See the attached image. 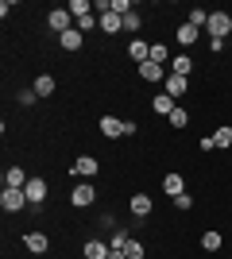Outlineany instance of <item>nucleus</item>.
<instances>
[{"label":"nucleus","mask_w":232,"mask_h":259,"mask_svg":"<svg viewBox=\"0 0 232 259\" xmlns=\"http://www.w3.org/2000/svg\"><path fill=\"white\" fill-rule=\"evenodd\" d=\"M70 16H74V20H81V16H93V4H89V0H74V4H70Z\"/></svg>","instance_id":"393cba45"},{"label":"nucleus","mask_w":232,"mask_h":259,"mask_svg":"<svg viewBox=\"0 0 232 259\" xmlns=\"http://www.w3.org/2000/svg\"><path fill=\"white\" fill-rule=\"evenodd\" d=\"M213 143H217L221 151H228V147H232V128H228V124H224V128H217V132H213Z\"/></svg>","instance_id":"5701e85b"},{"label":"nucleus","mask_w":232,"mask_h":259,"mask_svg":"<svg viewBox=\"0 0 232 259\" xmlns=\"http://www.w3.org/2000/svg\"><path fill=\"white\" fill-rule=\"evenodd\" d=\"M174 205H178V209H190V205H194V197H190V194H178Z\"/></svg>","instance_id":"2f4dec72"},{"label":"nucleus","mask_w":232,"mask_h":259,"mask_svg":"<svg viewBox=\"0 0 232 259\" xmlns=\"http://www.w3.org/2000/svg\"><path fill=\"white\" fill-rule=\"evenodd\" d=\"M101 31H105V35L124 31V16H116V12H105V16H101Z\"/></svg>","instance_id":"ddd939ff"},{"label":"nucleus","mask_w":232,"mask_h":259,"mask_svg":"<svg viewBox=\"0 0 232 259\" xmlns=\"http://www.w3.org/2000/svg\"><path fill=\"white\" fill-rule=\"evenodd\" d=\"M23 194H27V205H43V201H47V182H43V178H27Z\"/></svg>","instance_id":"39448f33"},{"label":"nucleus","mask_w":232,"mask_h":259,"mask_svg":"<svg viewBox=\"0 0 232 259\" xmlns=\"http://www.w3.org/2000/svg\"><path fill=\"white\" fill-rule=\"evenodd\" d=\"M109 259H128V255H124V248H112V251H109Z\"/></svg>","instance_id":"473e14b6"},{"label":"nucleus","mask_w":232,"mask_h":259,"mask_svg":"<svg viewBox=\"0 0 232 259\" xmlns=\"http://www.w3.org/2000/svg\"><path fill=\"white\" fill-rule=\"evenodd\" d=\"M101 132H105L109 140H120V136H124V120H116V116H101Z\"/></svg>","instance_id":"4468645a"},{"label":"nucleus","mask_w":232,"mask_h":259,"mask_svg":"<svg viewBox=\"0 0 232 259\" xmlns=\"http://www.w3.org/2000/svg\"><path fill=\"white\" fill-rule=\"evenodd\" d=\"M163 190H166L170 197L186 194V182H182V174H166V178H163Z\"/></svg>","instance_id":"6ab92c4d"},{"label":"nucleus","mask_w":232,"mask_h":259,"mask_svg":"<svg viewBox=\"0 0 232 259\" xmlns=\"http://www.w3.org/2000/svg\"><path fill=\"white\" fill-rule=\"evenodd\" d=\"M166 120H170V128H186V124H190L186 108H174V112H170V116H166Z\"/></svg>","instance_id":"bb28decb"},{"label":"nucleus","mask_w":232,"mask_h":259,"mask_svg":"<svg viewBox=\"0 0 232 259\" xmlns=\"http://www.w3.org/2000/svg\"><path fill=\"white\" fill-rule=\"evenodd\" d=\"M128 54H132V62H135V66L151 62V43H144V39H132V43H128Z\"/></svg>","instance_id":"6e6552de"},{"label":"nucleus","mask_w":232,"mask_h":259,"mask_svg":"<svg viewBox=\"0 0 232 259\" xmlns=\"http://www.w3.org/2000/svg\"><path fill=\"white\" fill-rule=\"evenodd\" d=\"M31 89H35V97H51V93H55V77H51V74H39Z\"/></svg>","instance_id":"a211bd4d"},{"label":"nucleus","mask_w":232,"mask_h":259,"mask_svg":"<svg viewBox=\"0 0 232 259\" xmlns=\"http://www.w3.org/2000/svg\"><path fill=\"white\" fill-rule=\"evenodd\" d=\"M58 43H62V51H70V54H74V51H81V43H85V35L77 31V27H70L66 35H58Z\"/></svg>","instance_id":"1a4fd4ad"},{"label":"nucleus","mask_w":232,"mask_h":259,"mask_svg":"<svg viewBox=\"0 0 232 259\" xmlns=\"http://www.w3.org/2000/svg\"><path fill=\"white\" fill-rule=\"evenodd\" d=\"M97 201V190H93V182H81V186H74V194H70V205H77V209H89Z\"/></svg>","instance_id":"20e7f679"},{"label":"nucleus","mask_w":232,"mask_h":259,"mask_svg":"<svg viewBox=\"0 0 232 259\" xmlns=\"http://www.w3.org/2000/svg\"><path fill=\"white\" fill-rule=\"evenodd\" d=\"M124 255L128 259H144V244H140V240H128V244H124Z\"/></svg>","instance_id":"cd10ccee"},{"label":"nucleus","mask_w":232,"mask_h":259,"mask_svg":"<svg viewBox=\"0 0 232 259\" xmlns=\"http://www.w3.org/2000/svg\"><path fill=\"white\" fill-rule=\"evenodd\" d=\"M23 248H27V251H35V255H47L51 240H47V232H27V236H23Z\"/></svg>","instance_id":"423d86ee"},{"label":"nucleus","mask_w":232,"mask_h":259,"mask_svg":"<svg viewBox=\"0 0 232 259\" xmlns=\"http://www.w3.org/2000/svg\"><path fill=\"white\" fill-rule=\"evenodd\" d=\"M109 244H101V240H85V248H81V255L85 259H109Z\"/></svg>","instance_id":"f8f14e48"},{"label":"nucleus","mask_w":232,"mask_h":259,"mask_svg":"<svg viewBox=\"0 0 232 259\" xmlns=\"http://www.w3.org/2000/svg\"><path fill=\"white\" fill-rule=\"evenodd\" d=\"M174 39H178L182 47H194V43H198V27H190V23H182V27L174 31Z\"/></svg>","instance_id":"aec40b11"},{"label":"nucleus","mask_w":232,"mask_h":259,"mask_svg":"<svg viewBox=\"0 0 232 259\" xmlns=\"http://www.w3.org/2000/svg\"><path fill=\"white\" fill-rule=\"evenodd\" d=\"M112 12H116V16H128V12H132V4H128V0H112Z\"/></svg>","instance_id":"7c9ffc66"},{"label":"nucleus","mask_w":232,"mask_h":259,"mask_svg":"<svg viewBox=\"0 0 232 259\" xmlns=\"http://www.w3.org/2000/svg\"><path fill=\"white\" fill-rule=\"evenodd\" d=\"M151 108H155V112H159V116H170V112H174V97H170V93H159V97H155L151 101Z\"/></svg>","instance_id":"dca6fc26"},{"label":"nucleus","mask_w":232,"mask_h":259,"mask_svg":"<svg viewBox=\"0 0 232 259\" xmlns=\"http://www.w3.org/2000/svg\"><path fill=\"white\" fill-rule=\"evenodd\" d=\"M190 27H198V31H201V27H205V23H209V12H205V8H194V12H190Z\"/></svg>","instance_id":"a878e982"},{"label":"nucleus","mask_w":232,"mask_h":259,"mask_svg":"<svg viewBox=\"0 0 232 259\" xmlns=\"http://www.w3.org/2000/svg\"><path fill=\"white\" fill-rule=\"evenodd\" d=\"M4 186H12V190H23V186H27V174H23L20 166H8V170H4Z\"/></svg>","instance_id":"f3484780"},{"label":"nucleus","mask_w":232,"mask_h":259,"mask_svg":"<svg viewBox=\"0 0 232 259\" xmlns=\"http://www.w3.org/2000/svg\"><path fill=\"white\" fill-rule=\"evenodd\" d=\"M140 77H144V81H166L170 74H166L159 62H144V66H140Z\"/></svg>","instance_id":"9b49d317"},{"label":"nucleus","mask_w":232,"mask_h":259,"mask_svg":"<svg viewBox=\"0 0 232 259\" xmlns=\"http://www.w3.org/2000/svg\"><path fill=\"white\" fill-rule=\"evenodd\" d=\"M23 205H27V194H23V190L4 186V194H0V209H4V213H20Z\"/></svg>","instance_id":"f03ea898"},{"label":"nucleus","mask_w":232,"mask_h":259,"mask_svg":"<svg viewBox=\"0 0 232 259\" xmlns=\"http://www.w3.org/2000/svg\"><path fill=\"white\" fill-rule=\"evenodd\" d=\"M132 213L135 217H151V197H147V194H135L132 197Z\"/></svg>","instance_id":"412c9836"},{"label":"nucleus","mask_w":232,"mask_h":259,"mask_svg":"<svg viewBox=\"0 0 232 259\" xmlns=\"http://www.w3.org/2000/svg\"><path fill=\"white\" fill-rule=\"evenodd\" d=\"M47 23H51V27H55L58 35H66V31H70V8H51Z\"/></svg>","instance_id":"0eeeda50"},{"label":"nucleus","mask_w":232,"mask_h":259,"mask_svg":"<svg viewBox=\"0 0 232 259\" xmlns=\"http://www.w3.org/2000/svg\"><path fill=\"white\" fill-rule=\"evenodd\" d=\"M205 31H209V39H228V35H232V16H228V12H209Z\"/></svg>","instance_id":"f257e3e1"},{"label":"nucleus","mask_w":232,"mask_h":259,"mask_svg":"<svg viewBox=\"0 0 232 259\" xmlns=\"http://www.w3.org/2000/svg\"><path fill=\"white\" fill-rule=\"evenodd\" d=\"M186 85H190V77H178V74H170V77H166V81H163V93H170V97H182V93H186Z\"/></svg>","instance_id":"9d476101"},{"label":"nucleus","mask_w":232,"mask_h":259,"mask_svg":"<svg viewBox=\"0 0 232 259\" xmlns=\"http://www.w3.org/2000/svg\"><path fill=\"white\" fill-rule=\"evenodd\" d=\"M128 240H132V236H128V232H124V228H120V232H112V240H109V248H124V244H128Z\"/></svg>","instance_id":"c756f323"},{"label":"nucleus","mask_w":232,"mask_h":259,"mask_svg":"<svg viewBox=\"0 0 232 259\" xmlns=\"http://www.w3.org/2000/svg\"><path fill=\"white\" fill-rule=\"evenodd\" d=\"M140 16H135V12H128V16H124V31H140Z\"/></svg>","instance_id":"c85d7f7f"},{"label":"nucleus","mask_w":232,"mask_h":259,"mask_svg":"<svg viewBox=\"0 0 232 259\" xmlns=\"http://www.w3.org/2000/svg\"><path fill=\"white\" fill-rule=\"evenodd\" d=\"M151 62L166 66V62H170V47H166V43H151Z\"/></svg>","instance_id":"b1692460"},{"label":"nucleus","mask_w":232,"mask_h":259,"mask_svg":"<svg viewBox=\"0 0 232 259\" xmlns=\"http://www.w3.org/2000/svg\"><path fill=\"white\" fill-rule=\"evenodd\" d=\"M170 74H178V77H190V74H194V58H190V54H178L174 62H170Z\"/></svg>","instance_id":"2eb2a0df"},{"label":"nucleus","mask_w":232,"mask_h":259,"mask_svg":"<svg viewBox=\"0 0 232 259\" xmlns=\"http://www.w3.org/2000/svg\"><path fill=\"white\" fill-rule=\"evenodd\" d=\"M221 244H224L221 232H213V228H209V232H201V248H205V251H221Z\"/></svg>","instance_id":"4be33fe9"},{"label":"nucleus","mask_w":232,"mask_h":259,"mask_svg":"<svg viewBox=\"0 0 232 259\" xmlns=\"http://www.w3.org/2000/svg\"><path fill=\"white\" fill-rule=\"evenodd\" d=\"M70 170H74L77 178H85V182H93V178L101 174V162L93 159V155H81V159H77L74 166H70Z\"/></svg>","instance_id":"7ed1b4c3"}]
</instances>
